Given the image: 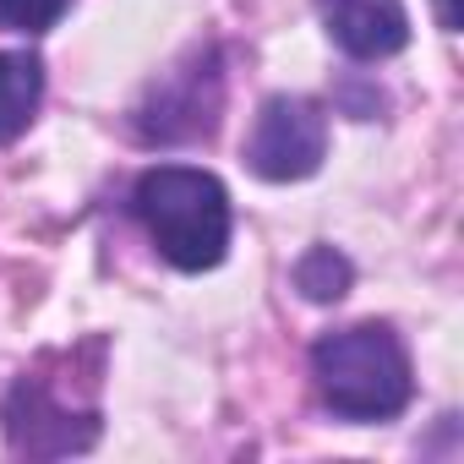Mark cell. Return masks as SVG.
Instances as JSON below:
<instances>
[{
    "instance_id": "cell-2",
    "label": "cell",
    "mask_w": 464,
    "mask_h": 464,
    "mask_svg": "<svg viewBox=\"0 0 464 464\" xmlns=\"http://www.w3.org/2000/svg\"><path fill=\"white\" fill-rule=\"evenodd\" d=\"M312 377H317L323 404L355 426L393 420L415 393L410 350L399 344L388 323H355V328L323 334L312 344Z\"/></svg>"
},
{
    "instance_id": "cell-8",
    "label": "cell",
    "mask_w": 464,
    "mask_h": 464,
    "mask_svg": "<svg viewBox=\"0 0 464 464\" xmlns=\"http://www.w3.org/2000/svg\"><path fill=\"white\" fill-rule=\"evenodd\" d=\"M350 279H355V268H350V257L334 252V246H312V252L295 263V290H301L306 301H317V306L344 301V295H350Z\"/></svg>"
},
{
    "instance_id": "cell-9",
    "label": "cell",
    "mask_w": 464,
    "mask_h": 464,
    "mask_svg": "<svg viewBox=\"0 0 464 464\" xmlns=\"http://www.w3.org/2000/svg\"><path fill=\"white\" fill-rule=\"evenodd\" d=\"M66 6L72 0H0V28L34 39V34H50L66 17Z\"/></svg>"
},
{
    "instance_id": "cell-5",
    "label": "cell",
    "mask_w": 464,
    "mask_h": 464,
    "mask_svg": "<svg viewBox=\"0 0 464 464\" xmlns=\"http://www.w3.org/2000/svg\"><path fill=\"white\" fill-rule=\"evenodd\" d=\"M6 437L17 453L34 459H61V453H82L99 437V410H72L44 377H17V388L6 393Z\"/></svg>"
},
{
    "instance_id": "cell-1",
    "label": "cell",
    "mask_w": 464,
    "mask_h": 464,
    "mask_svg": "<svg viewBox=\"0 0 464 464\" xmlns=\"http://www.w3.org/2000/svg\"><path fill=\"white\" fill-rule=\"evenodd\" d=\"M131 213L180 274L218 268L229 252V191L197 164H153L131 186Z\"/></svg>"
},
{
    "instance_id": "cell-3",
    "label": "cell",
    "mask_w": 464,
    "mask_h": 464,
    "mask_svg": "<svg viewBox=\"0 0 464 464\" xmlns=\"http://www.w3.org/2000/svg\"><path fill=\"white\" fill-rule=\"evenodd\" d=\"M328 153V115L301 93L263 99L252 137H246V169L263 180H306L323 169Z\"/></svg>"
},
{
    "instance_id": "cell-10",
    "label": "cell",
    "mask_w": 464,
    "mask_h": 464,
    "mask_svg": "<svg viewBox=\"0 0 464 464\" xmlns=\"http://www.w3.org/2000/svg\"><path fill=\"white\" fill-rule=\"evenodd\" d=\"M437 17H442L448 34H459V0H437Z\"/></svg>"
},
{
    "instance_id": "cell-7",
    "label": "cell",
    "mask_w": 464,
    "mask_h": 464,
    "mask_svg": "<svg viewBox=\"0 0 464 464\" xmlns=\"http://www.w3.org/2000/svg\"><path fill=\"white\" fill-rule=\"evenodd\" d=\"M44 104V61L34 50H0V142H17Z\"/></svg>"
},
{
    "instance_id": "cell-6",
    "label": "cell",
    "mask_w": 464,
    "mask_h": 464,
    "mask_svg": "<svg viewBox=\"0 0 464 464\" xmlns=\"http://www.w3.org/2000/svg\"><path fill=\"white\" fill-rule=\"evenodd\" d=\"M317 12L350 61H388L410 44L404 0H317Z\"/></svg>"
},
{
    "instance_id": "cell-4",
    "label": "cell",
    "mask_w": 464,
    "mask_h": 464,
    "mask_svg": "<svg viewBox=\"0 0 464 464\" xmlns=\"http://www.w3.org/2000/svg\"><path fill=\"white\" fill-rule=\"evenodd\" d=\"M218 104H224L218 50H197L186 66H175L169 77H159L148 88V99L137 104V137L142 142H191V137H208L218 126Z\"/></svg>"
}]
</instances>
